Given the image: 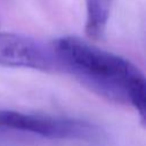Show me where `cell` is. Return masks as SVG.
<instances>
[{"instance_id": "1", "label": "cell", "mask_w": 146, "mask_h": 146, "mask_svg": "<svg viewBox=\"0 0 146 146\" xmlns=\"http://www.w3.org/2000/svg\"><path fill=\"white\" fill-rule=\"evenodd\" d=\"M51 47L60 66L110 98L128 102L127 94L130 86L144 76L128 59L78 36H60Z\"/></svg>"}, {"instance_id": "2", "label": "cell", "mask_w": 146, "mask_h": 146, "mask_svg": "<svg viewBox=\"0 0 146 146\" xmlns=\"http://www.w3.org/2000/svg\"><path fill=\"white\" fill-rule=\"evenodd\" d=\"M1 129H11L55 139L102 141L104 131L84 120L0 110Z\"/></svg>"}, {"instance_id": "3", "label": "cell", "mask_w": 146, "mask_h": 146, "mask_svg": "<svg viewBox=\"0 0 146 146\" xmlns=\"http://www.w3.org/2000/svg\"><path fill=\"white\" fill-rule=\"evenodd\" d=\"M0 65L43 72L60 67L51 46L23 34L0 32Z\"/></svg>"}, {"instance_id": "4", "label": "cell", "mask_w": 146, "mask_h": 146, "mask_svg": "<svg viewBox=\"0 0 146 146\" xmlns=\"http://www.w3.org/2000/svg\"><path fill=\"white\" fill-rule=\"evenodd\" d=\"M112 0H86L84 31L88 38L99 40L104 36L111 14Z\"/></svg>"}, {"instance_id": "5", "label": "cell", "mask_w": 146, "mask_h": 146, "mask_svg": "<svg viewBox=\"0 0 146 146\" xmlns=\"http://www.w3.org/2000/svg\"><path fill=\"white\" fill-rule=\"evenodd\" d=\"M0 129H1V125H0Z\"/></svg>"}]
</instances>
